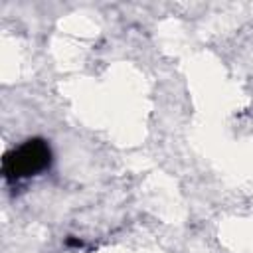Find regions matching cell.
I'll list each match as a JSON object with an SVG mask.
<instances>
[{
    "instance_id": "1",
    "label": "cell",
    "mask_w": 253,
    "mask_h": 253,
    "mask_svg": "<svg viewBox=\"0 0 253 253\" xmlns=\"http://www.w3.org/2000/svg\"><path fill=\"white\" fill-rule=\"evenodd\" d=\"M53 160L51 146L45 138L34 136L8 150L2 158V174L8 182H22L49 170Z\"/></svg>"
}]
</instances>
